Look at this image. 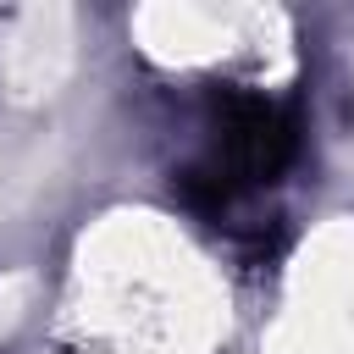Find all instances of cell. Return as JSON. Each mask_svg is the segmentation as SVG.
Here are the masks:
<instances>
[{"mask_svg":"<svg viewBox=\"0 0 354 354\" xmlns=\"http://www.w3.org/2000/svg\"><path fill=\"white\" fill-rule=\"evenodd\" d=\"M216 155L205 160V171L238 194L249 183H277L288 171V160L299 155V122L288 105L260 100L249 88H216Z\"/></svg>","mask_w":354,"mask_h":354,"instance_id":"cell-1","label":"cell"}]
</instances>
